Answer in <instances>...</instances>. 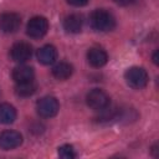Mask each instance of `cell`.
I'll use <instances>...</instances> for the list:
<instances>
[{
  "instance_id": "obj_1",
  "label": "cell",
  "mask_w": 159,
  "mask_h": 159,
  "mask_svg": "<svg viewBox=\"0 0 159 159\" xmlns=\"http://www.w3.org/2000/svg\"><path fill=\"white\" fill-rule=\"evenodd\" d=\"M89 24H91L92 29H94L96 31L106 32V31H111V30L114 29V26H116V19L112 15V12H109L108 10L97 9V10H94L91 14V16H89Z\"/></svg>"
},
{
  "instance_id": "obj_2",
  "label": "cell",
  "mask_w": 159,
  "mask_h": 159,
  "mask_svg": "<svg viewBox=\"0 0 159 159\" xmlns=\"http://www.w3.org/2000/svg\"><path fill=\"white\" fill-rule=\"evenodd\" d=\"M124 78H125L127 84L134 89L144 88L149 81L147 71L143 67H138V66H133L128 68L124 73Z\"/></svg>"
},
{
  "instance_id": "obj_3",
  "label": "cell",
  "mask_w": 159,
  "mask_h": 159,
  "mask_svg": "<svg viewBox=\"0 0 159 159\" xmlns=\"http://www.w3.org/2000/svg\"><path fill=\"white\" fill-rule=\"evenodd\" d=\"M86 102L89 108H92L94 111L103 112L109 106V97L104 91H102L99 88H94L87 93Z\"/></svg>"
},
{
  "instance_id": "obj_4",
  "label": "cell",
  "mask_w": 159,
  "mask_h": 159,
  "mask_svg": "<svg viewBox=\"0 0 159 159\" xmlns=\"http://www.w3.org/2000/svg\"><path fill=\"white\" fill-rule=\"evenodd\" d=\"M36 109L37 113L40 114V117L42 118H52L57 114L58 109H60V104L58 101L52 97V96H46L42 97L37 104H36Z\"/></svg>"
},
{
  "instance_id": "obj_5",
  "label": "cell",
  "mask_w": 159,
  "mask_h": 159,
  "mask_svg": "<svg viewBox=\"0 0 159 159\" xmlns=\"http://www.w3.org/2000/svg\"><path fill=\"white\" fill-rule=\"evenodd\" d=\"M48 30V21L43 16H35L30 19L26 26V34L32 39H41Z\"/></svg>"
},
{
  "instance_id": "obj_6",
  "label": "cell",
  "mask_w": 159,
  "mask_h": 159,
  "mask_svg": "<svg viewBox=\"0 0 159 159\" xmlns=\"http://www.w3.org/2000/svg\"><path fill=\"white\" fill-rule=\"evenodd\" d=\"M32 55V47L30 43L25 41L15 42L10 48V56L11 60L17 63H24L31 58Z\"/></svg>"
},
{
  "instance_id": "obj_7",
  "label": "cell",
  "mask_w": 159,
  "mask_h": 159,
  "mask_svg": "<svg viewBox=\"0 0 159 159\" xmlns=\"http://www.w3.org/2000/svg\"><path fill=\"white\" fill-rule=\"evenodd\" d=\"M21 26V17L16 12H4L0 15V30L5 34H14Z\"/></svg>"
},
{
  "instance_id": "obj_8",
  "label": "cell",
  "mask_w": 159,
  "mask_h": 159,
  "mask_svg": "<svg viewBox=\"0 0 159 159\" xmlns=\"http://www.w3.org/2000/svg\"><path fill=\"white\" fill-rule=\"evenodd\" d=\"M22 143V135L16 130H4L0 133V148L4 150H11L20 147Z\"/></svg>"
},
{
  "instance_id": "obj_9",
  "label": "cell",
  "mask_w": 159,
  "mask_h": 159,
  "mask_svg": "<svg viewBox=\"0 0 159 159\" xmlns=\"http://www.w3.org/2000/svg\"><path fill=\"white\" fill-rule=\"evenodd\" d=\"M87 61L92 67H103L108 61L107 52L101 47H92L87 52Z\"/></svg>"
},
{
  "instance_id": "obj_10",
  "label": "cell",
  "mask_w": 159,
  "mask_h": 159,
  "mask_svg": "<svg viewBox=\"0 0 159 159\" xmlns=\"http://www.w3.org/2000/svg\"><path fill=\"white\" fill-rule=\"evenodd\" d=\"M34 77H35V72H34V68L30 66L20 65L12 70V80L16 83L34 81Z\"/></svg>"
},
{
  "instance_id": "obj_11",
  "label": "cell",
  "mask_w": 159,
  "mask_h": 159,
  "mask_svg": "<svg viewBox=\"0 0 159 159\" xmlns=\"http://www.w3.org/2000/svg\"><path fill=\"white\" fill-rule=\"evenodd\" d=\"M37 60L45 66L52 65L57 60V50L52 45H45L37 51Z\"/></svg>"
},
{
  "instance_id": "obj_12",
  "label": "cell",
  "mask_w": 159,
  "mask_h": 159,
  "mask_svg": "<svg viewBox=\"0 0 159 159\" xmlns=\"http://www.w3.org/2000/svg\"><path fill=\"white\" fill-rule=\"evenodd\" d=\"M83 27V17L78 14H71L63 20V29L68 34H78Z\"/></svg>"
},
{
  "instance_id": "obj_13",
  "label": "cell",
  "mask_w": 159,
  "mask_h": 159,
  "mask_svg": "<svg viewBox=\"0 0 159 159\" xmlns=\"http://www.w3.org/2000/svg\"><path fill=\"white\" fill-rule=\"evenodd\" d=\"M72 72H73L72 65L68 63V62H65V61L56 63V65L53 66V68H52V75H53V77L57 78V80H62V81L70 78L71 75H72Z\"/></svg>"
},
{
  "instance_id": "obj_14",
  "label": "cell",
  "mask_w": 159,
  "mask_h": 159,
  "mask_svg": "<svg viewBox=\"0 0 159 159\" xmlns=\"http://www.w3.org/2000/svg\"><path fill=\"white\" fill-rule=\"evenodd\" d=\"M16 119V109L14 106L9 103L0 104V123L1 124H11Z\"/></svg>"
},
{
  "instance_id": "obj_15",
  "label": "cell",
  "mask_w": 159,
  "mask_h": 159,
  "mask_svg": "<svg viewBox=\"0 0 159 159\" xmlns=\"http://www.w3.org/2000/svg\"><path fill=\"white\" fill-rule=\"evenodd\" d=\"M35 91H36V84L34 83V81L16 83V87H15V92L20 97H30L35 93Z\"/></svg>"
},
{
  "instance_id": "obj_16",
  "label": "cell",
  "mask_w": 159,
  "mask_h": 159,
  "mask_svg": "<svg viewBox=\"0 0 159 159\" xmlns=\"http://www.w3.org/2000/svg\"><path fill=\"white\" fill-rule=\"evenodd\" d=\"M58 155L63 159H73L76 158V153L72 145L70 144H63L58 148Z\"/></svg>"
},
{
  "instance_id": "obj_17",
  "label": "cell",
  "mask_w": 159,
  "mask_h": 159,
  "mask_svg": "<svg viewBox=\"0 0 159 159\" xmlns=\"http://www.w3.org/2000/svg\"><path fill=\"white\" fill-rule=\"evenodd\" d=\"M67 4L72 5V6H77V7H81V6H84L88 4L89 0H66Z\"/></svg>"
},
{
  "instance_id": "obj_18",
  "label": "cell",
  "mask_w": 159,
  "mask_h": 159,
  "mask_svg": "<svg viewBox=\"0 0 159 159\" xmlns=\"http://www.w3.org/2000/svg\"><path fill=\"white\" fill-rule=\"evenodd\" d=\"M116 4H118V5H120V6H127V5H130V4H133L135 0H113Z\"/></svg>"
},
{
  "instance_id": "obj_19",
  "label": "cell",
  "mask_w": 159,
  "mask_h": 159,
  "mask_svg": "<svg viewBox=\"0 0 159 159\" xmlns=\"http://www.w3.org/2000/svg\"><path fill=\"white\" fill-rule=\"evenodd\" d=\"M153 62H154L155 65H158V51H155V52L153 53Z\"/></svg>"
}]
</instances>
